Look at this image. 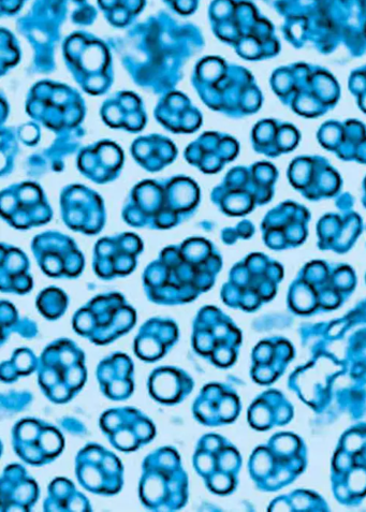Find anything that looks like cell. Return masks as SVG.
I'll list each match as a JSON object with an SVG mask.
<instances>
[{"label":"cell","instance_id":"obj_1","mask_svg":"<svg viewBox=\"0 0 366 512\" xmlns=\"http://www.w3.org/2000/svg\"><path fill=\"white\" fill-rule=\"evenodd\" d=\"M188 496V475L177 450L160 447L144 459L139 497L146 509L177 511L185 507Z\"/></svg>","mask_w":366,"mask_h":512},{"label":"cell","instance_id":"obj_2","mask_svg":"<svg viewBox=\"0 0 366 512\" xmlns=\"http://www.w3.org/2000/svg\"><path fill=\"white\" fill-rule=\"evenodd\" d=\"M36 374L43 396L52 403L67 404L87 382L86 355L76 342L58 339L43 349Z\"/></svg>","mask_w":366,"mask_h":512},{"label":"cell","instance_id":"obj_3","mask_svg":"<svg viewBox=\"0 0 366 512\" xmlns=\"http://www.w3.org/2000/svg\"><path fill=\"white\" fill-rule=\"evenodd\" d=\"M137 314L121 296H98L73 316L72 327L81 338L97 346H107L133 330Z\"/></svg>","mask_w":366,"mask_h":512},{"label":"cell","instance_id":"obj_4","mask_svg":"<svg viewBox=\"0 0 366 512\" xmlns=\"http://www.w3.org/2000/svg\"><path fill=\"white\" fill-rule=\"evenodd\" d=\"M80 486L93 494L113 496L124 486V466L110 449L96 443L85 445L75 464Z\"/></svg>","mask_w":366,"mask_h":512},{"label":"cell","instance_id":"obj_5","mask_svg":"<svg viewBox=\"0 0 366 512\" xmlns=\"http://www.w3.org/2000/svg\"><path fill=\"white\" fill-rule=\"evenodd\" d=\"M12 448L24 464L45 466L62 455L65 438L60 430L46 420L24 418L12 429Z\"/></svg>","mask_w":366,"mask_h":512},{"label":"cell","instance_id":"obj_6","mask_svg":"<svg viewBox=\"0 0 366 512\" xmlns=\"http://www.w3.org/2000/svg\"><path fill=\"white\" fill-rule=\"evenodd\" d=\"M99 427L110 445L122 452H135L156 437L153 420L133 406H117L101 415Z\"/></svg>","mask_w":366,"mask_h":512},{"label":"cell","instance_id":"obj_7","mask_svg":"<svg viewBox=\"0 0 366 512\" xmlns=\"http://www.w3.org/2000/svg\"><path fill=\"white\" fill-rule=\"evenodd\" d=\"M236 335L223 317L206 307L196 316L193 324L192 347L203 360L225 368L236 353Z\"/></svg>","mask_w":366,"mask_h":512},{"label":"cell","instance_id":"obj_8","mask_svg":"<svg viewBox=\"0 0 366 512\" xmlns=\"http://www.w3.org/2000/svg\"><path fill=\"white\" fill-rule=\"evenodd\" d=\"M193 464L196 473L213 493L225 494L233 484V471L237 467V456L223 437L207 434L197 443Z\"/></svg>","mask_w":366,"mask_h":512},{"label":"cell","instance_id":"obj_9","mask_svg":"<svg viewBox=\"0 0 366 512\" xmlns=\"http://www.w3.org/2000/svg\"><path fill=\"white\" fill-rule=\"evenodd\" d=\"M96 377L104 397L113 402L128 400L135 391V364L121 351L102 359L97 367Z\"/></svg>","mask_w":366,"mask_h":512},{"label":"cell","instance_id":"obj_10","mask_svg":"<svg viewBox=\"0 0 366 512\" xmlns=\"http://www.w3.org/2000/svg\"><path fill=\"white\" fill-rule=\"evenodd\" d=\"M180 331L173 320L152 318L139 329L135 342V355L142 361L154 363L164 359L177 345Z\"/></svg>","mask_w":366,"mask_h":512},{"label":"cell","instance_id":"obj_11","mask_svg":"<svg viewBox=\"0 0 366 512\" xmlns=\"http://www.w3.org/2000/svg\"><path fill=\"white\" fill-rule=\"evenodd\" d=\"M40 496L36 480L22 464L6 467L2 477V507L7 511H31Z\"/></svg>","mask_w":366,"mask_h":512},{"label":"cell","instance_id":"obj_12","mask_svg":"<svg viewBox=\"0 0 366 512\" xmlns=\"http://www.w3.org/2000/svg\"><path fill=\"white\" fill-rule=\"evenodd\" d=\"M225 386L209 384L204 386L193 404V415L198 423L206 427L222 426L236 414V403Z\"/></svg>","mask_w":366,"mask_h":512},{"label":"cell","instance_id":"obj_13","mask_svg":"<svg viewBox=\"0 0 366 512\" xmlns=\"http://www.w3.org/2000/svg\"><path fill=\"white\" fill-rule=\"evenodd\" d=\"M195 387L194 379L186 371L175 367H161L152 372L148 388L152 399L163 405L182 403Z\"/></svg>","mask_w":366,"mask_h":512},{"label":"cell","instance_id":"obj_14","mask_svg":"<svg viewBox=\"0 0 366 512\" xmlns=\"http://www.w3.org/2000/svg\"><path fill=\"white\" fill-rule=\"evenodd\" d=\"M43 507L47 511H86L91 510L87 497L77 489L73 481L60 477L51 482Z\"/></svg>","mask_w":366,"mask_h":512},{"label":"cell","instance_id":"obj_15","mask_svg":"<svg viewBox=\"0 0 366 512\" xmlns=\"http://www.w3.org/2000/svg\"><path fill=\"white\" fill-rule=\"evenodd\" d=\"M37 364L38 358L31 349H17L11 359L2 364L3 382L16 383L20 378L36 373Z\"/></svg>","mask_w":366,"mask_h":512},{"label":"cell","instance_id":"obj_16","mask_svg":"<svg viewBox=\"0 0 366 512\" xmlns=\"http://www.w3.org/2000/svg\"><path fill=\"white\" fill-rule=\"evenodd\" d=\"M52 292L51 290V294L46 295L45 298L41 296L39 299V311L50 320L62 316L67 306L66 299L62 294L54 295Z\"/></svg>","mask_w":366,"mask_h":512}]
</instances>
